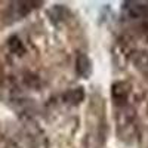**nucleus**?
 I'll list each match as a JSON object with an SVG mask.
<instances>
[{
	"label": "nucleus",
	"mask_w": 148,
	"mask_h": 148,
	"mask_svg": "<svg viewBox=\"0 0 148 148\" xmlns=\"http://www.w3.org/2000/svg\"><path fill=\"white\" fill-rule=\"evenodd\" d=\"M64 99H65L68 104H73V105L80 104V102L84 99V90H83V88H76V89L68 90V92L64 95Z\"/></svg>",
	"instance_id": "20e7f679"
},
{
	"label": "nucleus",
	"mask_w": 148,
	"mask_h": 148,
	"mask_svg": "<svg viewBox=\"0 0 148 148\" xmlns=\"http://www.w3.org/2000/svg\"><path fill=\"white\" fill-rule=\"evenodd\" d=\"M111 95L117 102H123L126 101V98L129 95V86L125 82H116L111 88Z\"/></svg>",
	"instance_id": "f03ea898"
},
{
	"label": "nucleus",
	"mask_w": 148,
	"mask_h": 148,
	"mask_svg": "<svg viewBox=\"0 0 148 148\" xmlns=\"http://www.w3.org/2000/svg\"><path fill=\"white\" fill-rule=\"evenodd\" d=\"M76 71L80 77L88 79L92 73V62L86 55H79L76 61Z\"/></svg>",
	"instance_id": "f257e3e1"
},
{
	"label": "nucleus",
	"mask_w": 148,
	"mask_h": 148,
	"mask_svg": "<svg viewBox=\"0 0 148 148\" xmlns=\"http://www.w3.org/2000/svg\"><path fill=\"white\" fill-rule=\"evenodd\" d=\"M9 47L12 52H16V53H22L24 47H22V43L21 40L18 39V37H12V39L9 40Z\"/></svg>",
	"instance_id": "423d86ee"
},
{
	"label": "nucleus",
	"mask_w": 148,
	"mask_h": 148,
	"mask_svg": "<svg viewBox=\"0 0 148 148\" xmlns=\"http://www.w3.org/2000/svg\"><path fill=\"white\" fill-rule=\"evenodd\" d=\"M125 9L129 14L130 18H142L147 12V6L144 8L141 3H136V2H126L125 3Z\"/></svg>",
	"instance_id": "7ed1b4c3"
},
{
	"label": "nucleus",
	"mask_w": 148,
	"mask_h": 148,
	"mask_svg": "<svg viewBox=\"0 0 148 148\" xmlns=\"http://www.w3.org/2000/svg\"><path fill=\"white\" fill-rule=\"evenodd\" d=\"M135 64L142 73L148 74V52H138L135 56Z\"/></svg>",
	"instance_id": "39448f33"
}]
</instances>
